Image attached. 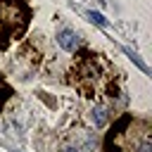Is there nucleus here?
<instances>
[{
	"label": "nucleus",
	"instance_id": "f257e3e1",
	"mask_svg": "<svg viewBox=\"0 0 152 152\" xmlns=\"http://www.w3.org/2000/svg\"><path fill=\"white\" fill-rule=\"evenodd\" d=\"M69 83L83 97H102L114 90V66L95 52H83L69 69Z\"/></svg>",
	"mask_w": 152,
	"mask_h": 152
},
{
	"label": "nucleus",
	"instance_id": "7ed1b4c3",
	"mask_svg": "<svg viewBox=\"0 0 152 152\" xmlns=\"http://www.w3.org/2000/svg\"><path fill=\"white\" fill-rule=\"evenodd\" d=\"M131 124H133V116L131 114H124L121 119L114 121V126L104 135V152H121V147L126 145V133H128V126Z\"/></svg>",
	"mask_w": 152,
	"mask_h": 152
},
{
	"label": "nucleus",
	"instance_id": "20e7f679",
	"mask_svg": "<svg viewBox=\"0 0 152 152\" xmlns=\"http://www.w3.org/2000/svg\"><path fill=\"white\" fill-rule=\"evenodd\" d=\"M57 43H59V48H64L66 52H74V50L78 48V36H76L71 28H62V31L57 33Z\"/></svg>",
	"mask_w": 152,
	"mask_h": 152
},
{
	"label": "nucleus",
	"instance_id": "f03ea898",
	"mask_svg": "<svg viewBox=\"0 0 152 152\" xmlns=\"http://www.w3.org/2000/svg\"><path fill=\"white\" fill-rule=\"evenodd\" d=\"M31 10L26 0H0V50L19 40L28 26Z\"/></svg>",
	"mask_w": 152,
	"mask_h": 152
},
{
	"label": "nucleus",
	"instance_id": "39448f33",
	"mask_svg": "<svg viewBox=\"0 0 152 152\" xmlns=\"http://www.w3.org/2000/svg\"><path fill=\"white\" fill-rule=\"evenodd\" d=\"M86 14H88V19H90V21H95V24H100V26H107V19H104L102 14H97V12H93V10H88Z\"/></svg>",
	"mask_w": 152,
	"mask_h": 152
},
{
	"label": "nucleus",
	"instance_id": "423d86ee",
	"mask_svg": "<svg viewBox=\"0 0 152 152\" xmlns=\"http://www.w3.org/2000/svg\"><path fill=\"white\" fill-rule=\"evenodd\" d=\"M10 95H12V88H10L5 81H0V107H2V102H5Z\"/></svg>",
	"mask_w": 152,
	"mask_h": 152
}]
</instances>
